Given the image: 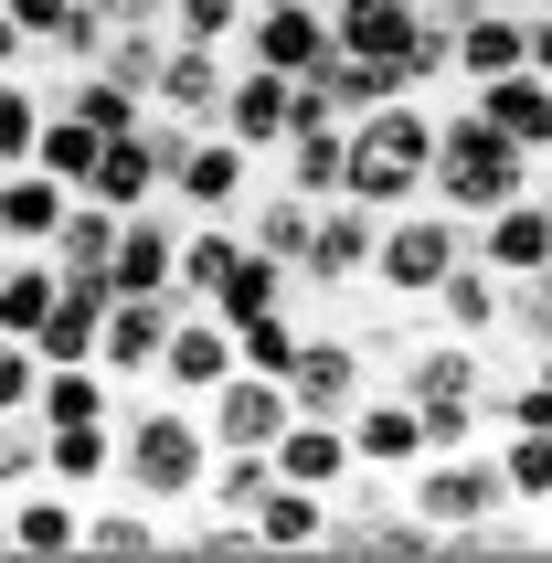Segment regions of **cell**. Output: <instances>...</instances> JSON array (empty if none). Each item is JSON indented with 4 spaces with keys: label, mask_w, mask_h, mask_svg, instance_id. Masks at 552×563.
Returning a JSON list of instances; mask_svg holds the SVG:
<instances>
[{
    "label": "cell",
    "mask_w": 552,
    "mask_h": 563,
    "mask_svg": "<svg viewBox=\"0 0 552 563\" xmlns=\"http://www.w3.org/2000/svg\"><path fill=\"white\" fill-rule=\"evenodd\" d=\"M159 150H150V128H128V139H107L86 170V202H107V213H139V202H159Z\"/></svg>",
    "instance_id": "cell-29"
},
{
    "label": "cell",
    "mask_w": 552,
    "mask_h": 563,
    "mask_svg": "<svg viewBox=\"0 0 552 563\" xmlns=\"http://www.w3.org/2000/svg\"><path fill=\"white\" fill-rule=\"evenodd\" d=\"M245 64H276V75L330 64V11H308V0H255L245 11Z\"/></svg>",
    "instance_id": "cell-17"
},
{
    "label": "cell",
    "mask_w": 552,
    "mask_h": 563,
    "mask_svg": "<svg viewBox=\"0 0 552 563\" xmlns=\"http://www.w3.org/2000/svg\"><path fill=\"white\" fill-rule=\"evenodd\" d=\"M43 255H54L64 277H107V255H118V213L75 191V202H64V223H54V234H43Z\"/></svg>",
    "instance_id": "cell-34"
},
{
    "label": "cell",
    "mask_w": 552,
    "mask_h": 563,
    "mask_svg": "<svg viewBox=\"0 0 552 563\" xmlns=\"http://www.w3.org/2000/svg\"><path fill=\"white\" fill-rule=\"evenodd\" d=\"M107 22H170V0H96Z\"/></svg>",
    "instance_id": "cell-48"
},
{
    "label": "cell",
    "mask_w": 552,
    "mask_h": 563,
    "mask_svg": "<svg viewBox=\"0 0 552 563\" xmlns=\"http://www.w3.org/2000/svg\"><path fill=\"white\" fill-rule=\"evenodd\" d=\"M86 553H107V563H139V553H170V510H150V500H107L96 489L86 500Z\"/></svg>",
    "instance_id": "cell-31"
},
{
    "label": "cell",
    "mask_w": 552,
    "mask_h": 563,
    "mask_svg": "<svg viewBox=\"0 0 552 563\" xmlns=\"http://www.w3.org/2000/svg\"><path fill=\"white\" fill-rule=\"evenodd\" d=\"M308 11H330V0H308Z\"/></svg>",
    "instance_id": "cell-53"
},
{
    "label": "cell",
    "mask_w": 552,
    "mask_h": 563,
    "mask_svg": "<svg viewBox=\"0 0 552 563\" xmlns=\"http://www.w3.org/2000/svg\"><path fill=\"white\" fill-rule=\"evenodd\" d=\"M404 510H415L426 532H467V521L510 510V478H499V457H478V446H435V457L404 468Z\"/></svg>",
    "instance_id": "cell-5"
},
{
    "label": "cell",
    "mask_w": 552,
    "mask_h": 563,
    "mask_svg": "<svg viewBox=\"0 0 552 563\" xmlns=\"http://www.w3.org/2000/svg\"><path fill=\"white\" fill-rule=\"evenodd\" d=\"M0 11H11V22H22L32 43H54V32L75 22V0H0Z\"/></svg>",
    "instance_id": "cell-47"
},
{
    "label": "cell",
    "mask_w": 552,
    "mask_h": 563,
    "mask_svg": "<svg viewBox=\"0 0 552 563\" xmlns=\"http://www.w3.org/2000/svg\"><path fill=\"white\" fill-rule=\"evenodd\" d=\"M202 478H213V426H202V405L150 394L139 415H118V489L128 500H150V510L181 521V510L202 500Z\"/></svg>",
    "instance_id": "cell-1"
},
{
    "label": "cell",
    "mask_w": 552,
    "mask_h": 563,
    "mask_svg": "<svg viewBox=\"0 0 552 563\" xmlns=\"http://www.w3.org/2000/svg\"><path fill=\"white\" fill-rule=\"evenodd\" d=\"M43 107H54V96H32L22 75H0V170H11V159H32V139H43Z\"/></svg>",
    "instance_id": "cell-43"
},
{
    "label": "cell",
    "mask_w": 552,
    "mask_h": 563,
    "mask_svg": "<svg viewBox=\"0 0 552 563\" xmlns=\"http://www.w3.org/2000/svg\"><path fill=\"white\" fill-rule=\"evenodd\" d=\"M298 319L287 309H266V319H245V330H234V362H245V373H287V362H298Z\"/></svg>",
    "instance_id": "cell-42"
},
{
    "label": "cell",
    "mask_w": 552,
    "mask_h": 563,
    "mask_svg": "<svg viewBox=\"0 0 552 563\" xmlns=\"http://www.w3.org/2000/svg\"><path fill=\"white\" fill-rule=\"evenodd\" d=\"M32 394H43V351L22 330H0V415H32Z\"/></svg>",
    "instance_id": "cell-46"
},
{
    "label": "cell",
    "mask_w": 552,
    "mask_h": 563,
    "mask_svg": "<svg viewBox=\"0 0 552 563\" xmlns=\"http://www.w3.org/2000/svg\"><path fill=\"white\" fill-rule=\"evenodd\" d=\"M170 245H181V202H139V213H118L107 287H118V298H170Z\"/></svg>",
    "instance_id": "cell-10"
},
{
    "label": "cell",
    "mask_w": 552,
    "mask_h": 563,
    "mask_svg": "<svg viewBox=\"0 0 552 563\" xmlns=\"http://www.w3.org/2000/svg\"><path fill=\"white\" fill-rule=\"evenodd\" d=\"M43 478L96 500V489H118V415H96V426H43Z\"/></svg>",
    "instance_id": "cell-25"
},
{
    "label": "cell",
    "mask_w": 552,
    "mask_h": 563,
    "mask_svg": "<svg viewBox=\"0 0 552 563\" xmlns=\"http://www.w3.org/2000/svg\"><path fill=\"white\" fill-rule=\"evenodd\" d=\"M467 255L489 266V277H531L552 255V223H542V191H521V202H499V213L467 223Z\"/></svg>",
    "instance_id": "cell-23"
},
{
    "label": "cell",
    "mask_w": 552,
    "mask_h": 563,
    "mask_svg": "<svg viewBox=\"0 0 552 563\" xmlns=\"http://www.w3.org/2000/svg\"><path fill=\"white\" fill-rule=\"evenodd\" d=\"M266 457H276V478H298V489H330V500H340V478L362 468L340 415H287V437H276Z\"/></svg>",
    "instance_id": "cell-21"
},
{
    "label": "cell",
    "mask_w": 552,
    "mask_h": 563,
    "mask_svg": "<svg viewBox=\"0 0 552 563\" xmlns=\"http://www.w3.org/2000/svg\"><path fill=\"white\" fill-rule=\"evenodd\" d=\"M245 191H255V150H245V139H223V128H191V150L170 159L159 202H181V213H234Z\"/></svg>",
    "instance_id": "cell-6"
},
{
    "label": "cell",
    "mask_w": 552,
    "mask_h": 563,
    "mask_svg": "<svg viewBox=\"0 0 552 563\" xmlns=\"http://www.w3.org/2000/svg\"><path fill=\"white\" fill-rule=\"evenodd\" d=\"M351 457L383 478H404L415 457H426V415H415V394H394V383H372L362 405H351Z\"/></svg>",
    "instance_id": "cell-15"
},
{
    "label": "cell",
    "mask_w": 552,
    "mask_h": 563,
    "mask_svg": "<svg viewBox=\"0 0 552 563\" xmlns=\"http://www.w3.org/2000/svg\"><path fill=\"white\" fill-rule=\"evenodd\" d=\"M394 394H415V405H478L489 394V362H478V341H457V330H435V341H415L404 351V373H394Z\"/></svg>",
    "instance_id": "cell-19"
},
{
    "label": "cell",
    "mask_w": 552,
    "mask_h": 563,
    "mask_svg": "<svg viewBox=\"0 0 552 563\" xmlns=\"http://www.w3.org/2000/svg\"><path fill=\"white\" fill-rule=\"evenodd\" d=\"M245 255V223L234 213H181V245H170V309H202Z\"/></svg>",
    "instance_id": "cell-16"
},
{
    "label": "cell",
    "mask_w": 552,
    "mask_h": 563,
    "mask_svg": "<svg viewBox=\"0 0 552 563\" xmlns=\"http://www.w3.org/2000/svg\"><path fill=\"white\" fill-rule=\"evenodd\" d=\"M255 0H170V43H234Z\"/></svg>",
    "instance_id": "cell-45"
},
{
    "label": "cell",
    "mask_w": 552,
    "mask_h": 563,
    "mask_svg": "<svg viewBox=\"0 0 552 563\" xmlns=\"http://www.w3.org/2000/svg\"><path fill=\"white\" fill-rule=\"evenodd\" d=\"M467 107L510 139V150L552 159V75H531V64H510V75H489V86H467Z\"/></svg>",
    "instance_id": "cell-18"
},
{
    "label": "cell",
    "mask_w": 552,
    "mask_h": 563,
    "mask_svg": "<svg viewBox=\"0 0 552 563\" xmlns=\"http://www.w3.org/2000/svg\"><path fill=\"white\" fill-rule=\"evenodd\" d=\"M107 298H118L107 277H64V287H54V309H43V330H32V351H43V362H96Z\"/></svg>",
    "instance_id": "cell-27"
},
{
    "label": "cell",
    "mask_w": 552,
    "mask_h": 563,
    "mask_svg": "<svg viewBox=\"0 0 552 563\" xmlns=\"http://www.w3.org/2000/svg\"><path fill=\"white\" fill-rule=\"evenodd\" d=\"M0 553H32V563L86 553V500H75V489H54V478L11 489V500H0Z\"/></svg>",
    "instance_id": "cell-9"
},
{
    "label": "cell",
    "mask_w": 552,
    "mask_h": 563,
    "mask_svg": "<svg viewBox=\"0 0 552 563\" xmlns=\"http://www.w3.org/2000/svg\"><path fill=\"white\" fill-rule=\"evenodd\" d=\"M213 128H223V139H245L255 159H276V150H287V75H276V64H234Z\"/></svg>",
    "instance_id": "cell-24"
},
{
    "label": "cell",
    "mask_w": 552,
    "mask_h": 563,
    "mask_svg": "<svg viewBox=\"0 0 552 563\" xmlns=\"http://www.w3.org/2000/svg\"><path fill=\"white\" fill-rule=\"evenodd\" d=\"M499 341H521V351H552V255L531 266V277H510V319H499Z\"/></svg>",
    "instance_id": "cell-41"
},
{
    "label": "cell",
    "mask_w": 552,
    "mask_h": 563,
    "mask_svg": "<svg viewBox=\"0 0 552 563\" xmlns=\"http://www.w3.org/2000/svg\"><path fill=\"white\" fill-rule=\"evenodd\" d=\"M426 32H435L426 0H330V43H340V54H362V64H404Z\"/></svg>",
    "instance_id": "cell-12"
},
{
    "label": "cell",
    "mask_w": 552,
    "mask_h": 563,
    "mask_svg": "<svg viewBox=\"0 0 552 563\" xmlns=\"http://www.w3.org/2000/svg\"><path fill=\"white\" fill-rule=\"evenodd\" d=\"M54 287H64L54 255H43V245H11V255H0V330H22V341H32L43 309H54Z\"/></svg>",
    "instance_id": "cell-35"
},
{
    "label": "cell",
    "mask_w": 552,
    "mask_h": 563,
    "mask_svg": "<svg viewBox=\"0 0 552 563\" xmlns=\"http://www.w3.org/2000/svg\"><path fill=\"white\" fill-rule=\"evenodd\" d=\"M54 107H75L96 139H128V128H150V96H139V86H118L107 64H75V86H64Z\"/></svg>",
    "instance_id": "cell-36"
},
{
    "label": "cell",
    "mask_w": 552,
    "mask_h": 563,
    "mask_svg": "<svg viewBox=\"0 0 552 563\" xmlns=\"http://www.w3.org/2000/svg\"><path fill=\"white\" fill-rule=\"evenodd\" d=\"M531 75H552V11H531Z\"/></svg>",
    "instance_id": "cell-50"
},
{
    "label": "cell",
    "mask_w": 552,
    "mask_h": 563,
    "mask_svg": "<svg viewBox=\"0 0 552 563\" xmlns=\"http://www.w3.org/2000/svg\"><path fill=\"white\" fill-rule=\"evenodd\" d=\"M372 234H383V213L372 202H319V223H308V255H298V287H351L372 266Z\"/></svg>",
    "instance_id": "cell-14"
},
{
    "label": "cell",
    "mask_w": 552,
    "mask_h": 563,
    "mask_svg": "<svg viewBox=\"0 0 552 563\" xmlns=\"http://www.w3.org/2000/svg\"><path fill=\"white\" fill-rule=\"evenodd\" d=\"M64 202H75V191H64L43 159H11V170H0V255H11V245H43V234L64 223Z\"/></svg>",
    "instance_id": "cell-28"
},
{
    "label": "cell",
    "mask_w": 552,
    "mask_h": 563,
    "mask_svg": "<svg viewBox=\"0 0 552 563\" xmlns=\"http://www.w3.org/2000/svg\"><path fill=\"white\" fill-rule=\"evenodd\" d=\"M276 489V457L266 446H213V478H202V500L234 510V521H255V500Z\"/></svg>",
    "instance_id": "cell-37"
},
{
    "label": "cell",
    "mask_w": 552,
    "mask_h": 563,
    "mask_svg": "<svg viewBox=\"0 0 552 563\" xmlns=\"http://www.w3.org/2000/svg\"><path fill=\"white\" fill-rule=\"evenodd\" d=\"M43 478V415H0V500Z\"/></svg>",
    "instance_id": "cell-44"
},
{
    "label": "cell",
    "mask_w": 552,
    "mask_h": 563,
    "mask_svg": "<svg viewBox=\"0 0 552 563\" xmlns=\"http://www.w3.org/2000/svg\"><path fill=\"white\" fill-rule=\"evenodd\" d=\"M159 341H170V298H107V330H96V362L118 383L159 373Z\"/></svg>",
    "instance_id": "cell-26"
},
{
    "label": "cell",
    "mask_w": 552,
    "mask_h": 563,
    "mask_svg": "<svg viewBox=\"0 0 552 563\" xmlns=\"http://www.w3.org/2000/svg\"><path fill=\"white\" fill-rule=\"evenodd\" d=\"M96 150H107V139H96V128L75 118V107H43V139H32V159H43V170H54L64 191H86V170H96Z\"/></svg>",
    "instance_id": "cell-39"
},
{
    "label": "cell",
    "mask_w": 552,
    "mask_h": 563,
    "mask_svg": "<svg viewBox=\"0 0 552 563\" xmlns=\"http://www.w3.org/2000/svg\"><path fill=\"white\" fill-rule=\"evenodd\" d=\"M457 255H467V213H446V202H404V213H383L362 277L383 287V298H404V309H426V287L446 277Z\"/></svg>",
    "instance_id": "cell-4"
},
{
    "label": "cell",
    "mask_w": 552,
    "mask_h": 563,
    "mask_svg": "<svg viewBox=\"0 0 552 563\" xmlns=\"http://www.w3.org/2000/svg\"><path fill=\"white\" fill-rule=\"evenodd\" d=\"M489 457H499V478H510L521 510H552V437H542V426H499Z\"/></svg>",
    "instance_id": "cell-38"
},
{
    "label": "cell",
    "mask_w": 552,
    "mask_h": 563,
    "mask_svg": "<svg viewBox=\"0 0 552 563\" xmlns=\"http://www.w3.org/2000/svg\"><path fill=\"white\" fill-rule=\"evenodd\" d=\"M552 159L510 150L478 107H435V170H426V202H446V213H499V202H521V191H542Z\"/></svg>",
    "instance_id": "cell-2"
},
{
    "label": "cell",
    "mask_w": 552,
    "mask_h": 563,
    "mask_svg": "<svg viewBox=\"0 0 552 563\" xmlns=\"http://www.w3.org/2000/svg\"><path fill=\"white\" fill-rule=\"evenodd\" d=\"M234 373V330H223L213 309H170V341H159V394H181V405H202L213 383Z\"/></svg>",
    "instance_id": "cell-11"
},
{
    "label": "cell",
    "mask_w": 552,
    "mask_h": 563,
    "mask_svg": "<svg viewBox=\"0 0 552 563\" xmlns=\"http://www.w3.org/2000/svg\"><path fill=\"white\" fill-rule=\"evenodd\" d=\"M319 542H330V489L276 478L266 500H255V553H319Z\"/></svg>",
    "instance_id": "cell-32"
},
{
    "label": "cell",
    "mask_w": 552,
    "mask_h": 563,
    "mask_svg": "<svg viewBox=\"0 0 552 563\" xmlns=\"http://www.w3.org/2000/svg\"><path fill=\"white\" fill-rule=\"evenodd\" d=\"M426 170H435V96H383L372 118H351V159H340L351 202L404 213V202H426Z\"/></svg>",
    "instance_id": "cell-3"
},
{
    "label": "cell",
    "mask_w": 552,
    "mask_h": 563,
    "mask_svg": "<svg viewBox=\"0 0 552 563\" xmlns=\"http://www.w3.org/2000/svg\"><path fill=\"white\" fill-rule=\"evenodd\" d=\"M542 223H552V170H542Z\"/></svg>",
    "instance_id": "cell-51"
},
{
    "label": "cell",
    "mask_w": 552,
    "mask_h": 563,
    "mask_svg": "<svg viewBox=\"0 0 552 563\" xmlns=\"http://www.w3.org/2000/svg\"><path fill=\"white\" fill-rule=\"evenodd\" d=\"M521 11H552V0H521Z\"/></svg>",
    "instance_id": "cell-52"
},
{
    "label": "cell",
    "mask_w": 552,
    "mask_h": 563,
    "mask_svg": "<svg viewBox=\"0 0 552 563\" xmlns=\"http://www.w3.org/2000/svg\"><path fill=\"white\" fill-rule=\"evenodd\" d=\"M308 223H319V202H308V191H287V181H276L266 202H255L245 245H266V255H287V266H298V255H308Z\"/></svg>",
    "instance_id": "cell-40"
},
{
    "label": "cell",
    "mask_w": 552,
    "mask_h": 563,
    "mask_svg": "<svg viewBox=\"0 0 552 563\" xmlns=\"http://www.w3.org/2000/svg\"><path fill=\"white\" fill-rule=\"evenodd\" d=\"M22 54H32V32L11 22V11H0V75H22Z\"/></svg>",
    "instance_id": "cell-49"
},
{
    "label": "cell",
    "mask_w": 552,
    "mask_h": 563,
    "mask_svg": "<svg viewBox=\"0 0 552 563\" xmlns=\"http://www.w3.org/2000/svg\"><path fill=\"white\" fill-rule=\"evenodd\" d=\"M426 309H435V330H457V341H499V319H510V277H489L478 255H457V266L426 287Z\"/></svg>",
    "instance_id": "cell-20"
},
{
    "label": "cell",
    "mask_w": 552,
    "mask_h": 563,
    "mask_svg": "<svg viewBox=\"0 0 552 563\" xmlns=\"http://www.w3.org/2000/svg\"><path fill=\"white\" fill-rule=\"evenodd\" d=\"M362 362H372V351L351 341V330H308L298 362H287V405H298V415H340V426H351V405L372 394Z\"/></svg>",
    "instance_id": "cell-7"
},
{
    "label": "cell",
    "mask_w": 552,
    "mask_h": 563,
    "mask_svg": "<svg viewBox=\"0 0 552 563\" xmlns=\"http://www.w3.org/2000/svg\"><path fill=\"white\" fill-rule=\"evenodd\" d=\"M340 159H351V118H319V128H287L276 170H287V191H308V202H340Z\"/></svg>",
    "instance_id": "cell-33"
},
{
    "label": "cell",
    "mask_w": 552,
    "mask_h": 563,
    "mask_svg": "<svg viewBox=\"0 0 552 563\" xmlns=\"http://www.w3.org/2000/svg\"><path fill=\"white\" fill-rule=\"evenodd\" d=\"M287 298H298V266H287V255H266V245H245V255H234V277H223L202 309H213L223 330H245V319L287 309Z\"/></svg>",
    "instance_id": "cell-30"
},
{
    "label": "cell",
    "mask_w": 552,
    "mask_h": 563,
    "mask_svg": "<svg viewBox=\"0 0 552 563\" xmlns=\"http://www.w3.org/2000/svg\"><path fill=\"white\" fill-rule=\"evenodd\" d=\"M287 415H298V405H287V373H245V362L202 394L213 446H276V437H287Z\"/></svg>",
    "instance_id": "cell-8"
},
{
    "label": "cell",
    "mask_w": 552,
    "mask_h": 563,
    "mask_svg": "<svg viewBox=\"0 0 552 563\" xmlns=\"http://www.w3.org/2000/svg\"><path fill=\"white\" fill-rule=\"evenodd\" d=\"M446 54H457L467 86H489V75L531 64V11H521V0H478V11H457V22H446Z\"/></svg>",
    "instance_id": "cell-13"
},
{
    "label": "cell",
    "mask_w": 552,
    "mask_h": 563,
    "mask_svg": "<svg viewBox=\"0 0 552 563\" xmlns=\"http://www.w3.org/2000/svg\"><path fill=\"white\" fill-rule=\"evenodd\" d=\"M223 86H234L223 43H170V54H159L150 107H170V118H191V128H213V118H223Z\"/></svg>",
    "instance_id": "cell-22"
}]
</instances>
